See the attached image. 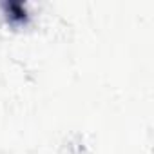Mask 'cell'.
<instances>
[{
    "mask_svg": "<svg viewBox=\"0 0 154 154\" xmlns=\"http://www.w3.org/2000/svg\"><path fill=\"white\" fill-rule=\"evenodd\" d=\"M4 9L9 13L8 18H9V22H13V24H22V22L27 20L26 9H24L22 4H4Z\"/></svg>",
    "mask_w": 154,
    "mask_h": 154,
    "instance_id": "1",
    "label": "cell"
}]
</instances>
